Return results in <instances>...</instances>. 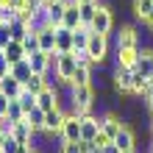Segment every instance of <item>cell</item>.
I'll return each instance as SVG.
<instances>
[{"mask_svg": "<svg viewBox=\"0 0 153 153\" xmlns=\"http://www.w3.org/2000/svg\"><path fill=\"white\" fill-rule=\"evenodd\" d=\"M109 48H111V36H106V33H89L86 53L92 56L95 67H103L109 61Z\"/></svg>", "mask_w": 153, "mask_h": 153, "instance_id": "cell-1", "label": "cell"}, {"mask_svg": "<svg viewBox=\"0 0 153 153\" xmlns=\"http://www.w3.org/2000/svg\"><path fill=\"white\" fill-rule=\"evenodd\" d=\"M89 31H92V33H106V36L114 33V11H111L109 3H97V11L92 17Z\"/></svg>", "mask_w": 153, "mask_h": 153, "instance_id": "cell-2", "label": "cell"}, {"mask_svg": "<svg viewBox=\"0 0 153 153\" xmlns=\"http://www.w3.org/2000/svg\"><path fill=\"white\" fill-rule=\"evenodd\" d=\"M111 86H114V92H117V95L134 97V70L111 67Z\"/></svg>", "mask_w": 153, "mask_h": 153, "instance_id": "cell-3", "label": "cell"}, {"mask_svg": "<svg viewBox=\"0 0 153 153\" xmlns=\"http://www.w3.org/2000/svg\"><path fill=\"white\" fill-rule=\"evenodd\" d=\"M75 70H78V64H75L73 53H59L56 61H53V73H56V78L61 81V84H64V81H73Z\"/></svg>", "mask_w": 153, "mask_h": 153, "instance_id": "cell-4", "label": "cell"}, {"mask_svg": "<svg viewBox=\"0 0 153 153\" xmlns=\"http://www.w3.org/2000/svg\"><path fill=\"white\" fill-rule=\"evenodd\" d=\"M139 45H142V33L134 25H120L114 36V48H139Z\"/></svg>", "mask_w": 153, "mask_h": 153, "instance_id": "cell-5", "label": "cell"}, {"mask_svg": "<svg viewBox=\"0 0 153 153\" xmlns=\"http://www.w3.org/2000/svg\"><path fill=\"white\" fill-rule=\"evenodd\" d=\"M59 139L61 142H81V117L78 114H67V120L59 131Z\"/></svg>", "mask_w": 153, "mask_h": 153, "instance_id": "cell-6", "label": "cell"}, {"mask_svg": "<svg viewBox=\"0 0 153 153\" xmlns=\"http://www.w3.org/2000/svg\"><path fill=\"white\" fill-rule=\"evenodd\" d=\"M67 120V111L61 109V106H56V109H50V111H45V134H53V137H59V131H61V125H64Z\"/></svg>", "mask_w": 153, "mask_h": 153, "instance_id": "cell-7", "label": "cell"}, {"mask_svg": "<svg viewBox=\"0 0 153 153\" xmlns=\"http://www.w3.org/2000/svg\"><path fill=\"white\" fill-rule=\"evenodd\" d=\"M97 131H100V114L89 111L81 117V142H92L97 137Z\"/></svg>", "mask_w": 153, "mask_h": 153, "instance_id": "cell-8", "label": "cell"}, {"mask_svg": "<svg viewBox=\"0 0 153 153\" xmlns=\"http://www.w3.org/2000/svg\"><path fill=\"white\" fill-rule=\"evenodd\" d=\"M139 59V48H114V67L134 70Z\"/></svg>", "mask_w": 153, "mask_h": 153, "instance_id": "cell-9", "label": "cell"}, {"mask_svg": "<svg viewBox=\"0 0 153 153\" xmlns=\"http://www.w3.org/2000/svg\"><path fill=\"white\" fill-rule=\"evenodd\" d=\"M134 73L150 78V73H153V45H139V59H137Z\"/></svg>", "mask_w": 153, "mask_h": 153, "instance_id": "cell-10", "label": "cell"}, {"mask_svg": "<svg viewBox=\"0 0 153 153\" xmlns=\"http://www.w3.org/2000/svg\"><path fill=\"white\" fill-rule=\"evenodd\" d=\"M28 64H31V70L36 75H45V73H50V70H53V59H50V53L36 50V53H31V56H28Z\"/></svg>", "mask_w": 153, "mask_h": 153, "instance_id": "cell-11", "label": "cell"}, {"mask_svg": "<svg viewBox=\"0 0 153 153\" xmlns=\"http://www.w3.org/2000/svg\"><path fill=\"white\" fill-rule=\"evenodd\" d=\"M114 145L120 148V150H137V134H134V128H131V125H123V128L117 131Z\"/></svg>", "mask_w": 153, "mask_h": 153, "instance_id": "cell-12", "label": "cell"}, {"mask_svg": "<svg viewBox=\"0 0 153 153\" xmlns=\"http://www.w3.org/2000/svg\"><path fill=\"white\" fill-rule=\"evenodd\" d=\"M36 106L42 111H50V109H56L59 106V89H50V86H45L42 92L36 95Z\"/></svg>", "mask_w": 153, "mask_h": 153, "instance_id": "cell-13", "label": "cell"}, {"mask_svg": "<svg viewBox=\"0 0 153 153\" xmlns=\"http://www.w3.org/2000/svg\"><path fill=\"white\" fill-rule=\"evenodd\" d=\"M22 89H25V86H22L11 73H8L6 78H0V92H3L8 100H11V97H20V95H22Z\"/></svg>", "mask_w": 153, "mask_h": 153, "instance_id": "cell-14", "label": "cell"}, {"mask_svg": "<svg viewBox=\"0 0 153 153\" xmlns=\"http://www.w3.org/2000/svg\"><path fill=\"white\" fill-rule=\"evenodd\" d=\"M56 50L59 53H73V31L64 25H56Z\"/></svg>", "mask_w": 153, "mask_h": 153, "instance_id": "cell-15", "label": "cell"}, {"mask_svg": "<svg viewBox=\"0 0 153 153\" xmlns=\"http://www.w3.org/2000/svg\"><path fill=\"white\" fill-rule=\"evenodd\" d=\"M3 53H6V59H8V64H17V61H22V59H28V53H25V45L22 42H17V39H11L3 48Z\"/></svg>", "mask_w": 153, "mask_h": 153, "instance_id": "cell-16", "label": "cell"}, {"mask_svg": "<svg viewBox=\"0 0 153 153\" xmlns=\"http://www.w3.org/2000/svg\"><path fill=\"white\" fill-rule=\"evenodd\" d=\"M22 120H25V125H28V128H31L33 134H39V131L45 128V111L39 109V106H33V109H31L28 114H25Z\"/></svg>", "mask_w": 153, "mask_h": 153, "instance_id": "cell-17", "label": "cell"}, {"mask_svg": "<svg viewBox=\"0 0 153 153\" xmlns=\"http://www.w3.org/2000/svg\"><path fill=\"white\" fill-rule=\"evenodd\" d=\"M61 25L70 28V31L81 28V8H78V3H70V6L64 8V20H61Z\"/></svg>", "mask_w": 153, "mask_h": 153, "instance_id": "cell-18", "label": "cell"}, {"mask_svg": "<svg viewBox=\"0 0 153 153\" xmlns=\"http://www.w3.org/2000/svg\"><path fill=\"white\" fill-rule=\"evenodd\" d=\"M45 8H48V17H50V22H53V25H61L67 3H61V0H45Z\"/></svg>", "mask_w": 153, "mask_h": 153, "instance_id": "cell-19", "label": "cell"}, {"mask_svg": "<svg viewBox=\"0 0 153 153\" xmlns=\"http://www.w3.org/2000/svg\"><path fill=\"white\" fill-rule=\"evenodd\" d=\"M131 11H134V20L145 22L148 14L153 11V0H131Z\"/></svg>", "mask_w": 153, "mask_h": 153, "instance_id": "cell-20", "label": "cell"}, {"mask_svg": "<svg viewBox=\"0 0 153 153\" xmlns=\"http://www.w3.org/2000/svg\"><path fill=\"white\" fill-rule=\"evenodd\" d=\"M11 137L20 142V145H31V139H33V131L25 125V120H20V123H14V131H11Z\"/></svg>", "mask_w": 153, "mask_h": 153, "instance_id": "cell-21", "label": "cell"}, {"mask_svg": "<svg viewBox=\"0 0 153 153\" xmlns=\"http://www.w3.org/2000/svg\"><path fill=\"white\" fill-rule=\"evenodd\" d=\"M11 75L25 86V81L33 75V70H31V64H28V59H22V61H17V64H11Z\"/></svg>", "mask_w": 153, "mask_h": 153, "instance_id": "cell-22", "label": "cell"}, {"mask_svg": "<svg viewBox=\"0 0 153 153\" xmlns=\"http://www.w3.org/2000/svg\"><path fill=\"white\" fill-rule=\"evenodd\" d=\"M8 28H11V39H17V42H22V39H25V36H28V33H31L28 22H25V20H20V17L8 22Z\"/></svg>", "mask_w": 153, "mask_h": 153, "instance_id": "cell-23", "label": "cell"}, {"mask_svg": "<svg viewBox=\"0 0 153 153\" xmlns=\"http://www.w3.org/2000/svg\"><path fill=\"white\" fill-rule=\"evenodd\" d=\"M89 28H84V25H81V28H75L73 31V50H86V42H89Z\"/></svg>", "mask_w": 153, "mask_h": 153, "instance_id": "cell-24", "label": "cell"}, {"mask_svg": "<svg viewBox=\"0 0 153 153\" xmlns=\"http://www.w3.org/2000/svg\"><path fill=\"white\" fill-rule=\"evenodd\" d=\"M92 81H95L92 67H78L75 75H73V86H86V84H92Z\"/></svg>", "mask_w": 153, "mask_h": 153, "instance_id": "cell-25", "label": "cell"}, {"mask_svg": "<svg viewBox=\"0 0 153 153\" xmlns=\"http://www.w3.org/2000/svg\"><path fill=\"white\" fill-rule=\"evenodd\" d=\"M45 86H48V81H45V75H36V73H33V75H31L28 81H25V92H31V95H39Z\"/></svg>", "mask_w": 153, "mask_h": 153, "instance_id": "cell-26", "label": "cell"}, {"mask_svg": "<svg viewBox=\"0 0 153 153\" xmlns=\"http://www.w3.org/2000/svg\"><path fill=\"white\" fill-rule=\"evenodd\" d=\"M78 8H81V25L89 28V25H92L95 11H97V3H78Z\"/></svg>", "mask_w": 153, "mask_h": 153, "instance_id": "cell-27", "label": "cell"}, {"mask_svg": "<svg viewBox=\"0 0 153 153\" xmlns=\"http://www.w3.org/2000/svg\"><path fill=\"white\" fill-rule=\"evenodd\" d=\"M6 117H11L14 123H20L22 117H25V109H22V103L17 100V97H11V100H8V109H6Z\"/></svg>", "mask_w": 153, "mask_h": 153, "instance_id": "cell-28", "label": "cell"}, {"mask_svg": "<svg viewBox=\"0 0 153 153\" xmlns=\"http://www.w3.org/2000/svg\"><path fill=\"white\" fill-rule=\"evenodd\" d=\"M22 45H25V53H28V56H31V53H36V50H39V36H36V31H31L28 36L22 39Z\"/></svg>", "mask_w": 153, "mask_h": 153, "instance_id": "cell-29", "label": "cell"}, {"mask_svg": "<svg viewBox=\"0 0 153 153\" xmlns=\"http://www.w3.org/2000/svg\"><path fill=\"white\" fill-rule=\"evenodd\" d=\"M73 56H75V64L78 67H92L95 70V61H92V56H89L86 50H73Z\"/></svg>", "mask_w": 153, "mask_h": 153, "instance_id": "cell-30", "label": "cell"}, {"mask_svg": "<svg viewBox=\"0 0 153 153\" xmlns=\"http://www.w3.org/2000/svg\"><path fill=\"white\" fill-rule=\"evenodd\" d=\"M17 100L22 103V109H25V114H28V111L33 109V106H36V95H31V92H25V89H22V95L17 97Z\"/></svg>", "mask_w": 153, "mask_h": 153, "instance_id": "cell-31", "label": "cell"}, {"mask_svg": "<svg viewBox=\"0 0 153 153\" xmlns=\"http://www.w3.org/2000/svg\"><path fill=\"white\" fill-rule=\"evenodd\" d=\"M59 153H84V150H81V142H61L59 139Z\"/></svg>", "mask_w": 153, "mask_h": 153, "instance_id": "cell-32", "label": "cell"}, {"mask_svg": "<svg viewBox=\"0 0 153 153\" xmlns=\"http://www.w3.org/2000/svg\"><path fill=\"white\" fill-rule=\"evenodd\" d=\"M11 131H14V120L11 117H0V134H6V137H11Z\"/></svg>", "mask_w": 153, "mask_h": 153, "instance_id": "cell-33", "label": "cell"}, {"mask_svg": "<svg viewBox=\"0 0 153 153\" xmlns=\"http://www.w3.org/2000/svg\"><path fill=\"white\" fill-rule=\"evenodd\" d=\"M0 150H3V153H17V150H20V142H17L14 137H6V142H3Z\"/></svg>", "mask_w": 153, "mask_h": 153, "instance_id": "cell-34", "label": "cell"}, {"mask_svg": "<svg viewBox=\"0 0 153 153\" xmlns=\"http://www.w3.org/2000/svg\"><path fill=\"white\" fill-rule=\"evenodd\" d=\"M8 42H11V28H8V25L3 22V25H0V50H3Z\"/></svg>", "mask_w": 153, "mask_h": 153, "instance_id": "cell-35", "label": "cell"}, {"mask_svg": "<svg viewBox=\"0 0 153 153\" xmlns=\"http://www.w3.org/2000/svg\"><path fill=\"white\" fill-rule=\"evenodd\" d=\"M111 142H114L111 137H106L103 131H97V137L92 139V145H95V148H106V145H111Z\"/></svg>", "mask_w": 153, "mask_h": 153, "instance_id": "cell-36", "label": "cell"}, {"mask_svg": "<svg viewBox=\"0 0 153 153\" xmlns=\"http://www.w3.org/2000/svg\"><path fill=\"white\" fill-rule=\"evenodd\" d=\"M8 73H11V64H8V59H6V53L0 50V78H6Z\"/></svg>", "mask_w": 153, "mask_h": 153, "instance_id": "cell-37", "label": "cell"}, {"mask_svg": "<svg viewBox=\"0 0 153 153\" xmlns=\"http://www.w3.org/2000/svg\"><path fill=\"white\" fill-rule=\"evenodd\" d=\"M139 100L145 103V109L153 114V86H150V92H148V95H142V97H139Z\"/></svg>", "mask_w": 153, "mask_h": 153, "instance_id": "cell-38", "label": "cell"}, {"mask_svg": "<svg viewBox=\"0 0 153 153\" xmlns=\"http://www.w3.org/2000/svg\"><path fill=\"white\" fill-rule=\"evenodd\" d=\"M6 109H8V97H6L3 92H0V117L6 114Z\"/></svg>", "mask_w": 153, "mask_h": 153, "instance_id": "cell-39", "label": "cell"}, {"mask_svg": "<svg viewBox=\"0 0 153 153\" xmlns=\"http://www.w3.org/2000/svg\"><path fill=\"white\" fill-rule=\"evenodd\" d=\"M103 153H123V150H120V148H117L114 142H111V145H106V148H103Z\"/></svg>", "mask_w": 153, "mask_h": 153, "instance_id": "cell-40", "label": "cell"}, {"mask_svg": "<svg viewBox=\"0 0 153 153\" xmlns=\"http://www.w3.org/2000/svg\"><path fill=\"white\" fill-rule=\"evenodd\" d=\"M150 139H153V114H150Z\"/></svg>", "mask_w": 153, "mask_h": 153, "instance_id": "cell-41", "label": "cell"}, {"mask_svg": "<svg viewBox=\"0 0 153 153\" xmlns=\"http://www.w3.org/2000/svg\"><path fill=\"white\" fill-rule=\"evenodd\" d=\"M78 3H100V0H78Z\"/></svg>", "mask_w": 153, "mask_h": 153, "instance_id": "cell-42", "label": "cell"}, {"mask_svg": "<svg viewBox=\"0 0 153 153\" xmlns=\"http://www.w3.org/2000/svg\"><path fill=\"white\" fill-rule=\"evenodd\" d=\"M3 142H6V134H0V148H3Z\"/></svg>", "mask_w": 153, "mask_h": 153, "instance_id": "cell-43", "label": "cell"}, {"mask_svg": "<svg viewBox=\"0 0 153 153\" xmlns=\"http://www.w3.org/2000/svg\"><path fill=\"white\" fill-rule=\"evenodd\" d=\"M123 153H137V150H123Z\"/></svg>", "mask_w": 153, "mask_h": 153, "instance_id": "cell-44", "label": "cell"}, {"mask_svg": "<svg viewBox=\"0 0 153 153\" xmlns=\"http://www.w3.org/2000/svg\"><path fill=\"white\" fill-rule=\"evenodd\" d=\"M150 153H153V139H150Z\"/></svg>", "mask_w": 153, "mask_h": 153, "instance_id": "cell-45", "label": "cell"}, {"mask_svg": "<svg viewBox=\"0 0 153 153\" xmlns=\"http://www.w3.org/2000/svg\"><path fill=\"white\" fill-rule=\"evenodd\" d=\"M150 84H153V73H150Z\"/></svg>", "mask_w": 153, "mask_h": 153, "instance_id": "cell-46", "label": "cell"}, {"mask_svg": "<svg viewBox=\"0 0 153 153\" xmlns=\"http://www.w3.org/2000/svg\"><path fill=\"white\" fill-rule=\"evenodd\" d=\"M31 153H39V150H31Z\"/></svg>", "mask_w": 153, "mask_h": 153, "instance_id": "cell-47", "label": "cell"}, {"mask_svg": "<svg viewBox=\"0 0 153 153\" xmlns=\"http://www.w3.org/2000/svg\"><path fill=\"white\" fill-rule=\"evenodd\" d=\"M0 25H3V20H0Z\"/></svg>", "mask_w": 153, "mask_h": 153, "instance_id": "cell-48", "label": "cell"}, {"mask_svg": "<svg viewBox=\"0 0 153 153\" xmlns=\"http://www.w3.org/2000/svg\"><path fill=\"white\" fill-rule=\"evenodd\" d=\"M0 153H3V150H0Z\"/></svg>", "mask_w": 153, "mask_h": 153, "instance_id": "cell-49", "label": "cell"}]
</instances>
